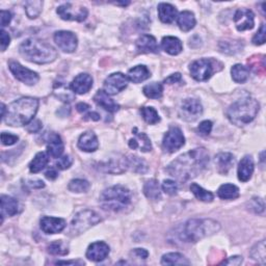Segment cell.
I'll return each instance as SVG.
<instances>
[{"label":"cell","mask_w":266,"mask_h":266,"mask_svg":"<svg viewBox=\"0 0 266 266\" xmlns=\"http://www.w3.org/2000/svg\"><path fill=\"white\" fill-rule=\"evenodd\" d=\"M19 140V137L17 135L11 134V133H6L2 132L1 133V143L4 146H12L15 145Z\"/></svg>","instance_id":"obj_51"},{"label":"cell","mask_w":266,"mask_h":266,"mask_svg":"<svg viewBox=\"0 0 266 266\" xmlns=\"http://www.w3.org/2000/svg\"><path fill=\"white\" fill-rule=\"evenodd\" d=\"M220 50L226 54H235L242 49L239 41H222L219 45Z\"/></svg>","instance_id":"obj_42"},{"label":"cell","mask_w":266,"mask_h":266,"mask_svg":"<svg viewBox=\"0 0 266 266\" xmlns=\"http://www.w3.org/2000/svg\"><path fill=\"white\" fill-rule=\"evenodd\" d=\"M54 42L61 50L67 53L74 52L78 44L76 36L73 33L67 31H61L55 33Z\"/></svg>","instance_id":"obj_14"},{"label":"cell","mask_w":266,"mask_h":266,"mask_svg":"<svg viewBox=\"0 0 266 266\" xmlns=\"http://www.w3.org/2000/svg\"><path fill=\"white\" fill-rule=\"evenodd\" d=\"M19 51L25 60L38 65L52 63L57 57V52L51 45L37 38L24 41L19 47Z\"/></svg>","instance_id":"obj_3"},{"label":"cell","mask_w":266,"mask_h":266,"mask_svg":"<svg viewBox=\"0 0 266 266\" xmlns=\"http://www.w3.org/2000/svg\"><path fill=\"white\" fill-rule=\"evenodd\" d=\"M162 190L170 195H175L178 191V185L173 180H164L162 183Z\"/></svg>","instance_id":"obj_48"},{"label":"cell","mask_w":266,"mask_h":266,"mask_svg":"<svg viewBox=\"0 0 266 266\" xmlns=\"http://www.w3.org/2000/svg\"><path fill=\"white\" fill-rule=\"evenodd\" d=\"M248 208H249V210H251L254 213L260 214V213L264 212V209H265L264 201L261 198H253L248 203Z\"/></svg>","instance_id":"obj_47"},{"label":"cell","mask_w":266,"mask_h":266,"mask_svg":"<svg viewBox=\"0 0 266 266\" xmlns=\"http://www.w3.org/2000/svg\"><path fill=\"white\" fill-rule=\"evenodd\" d=\"M94 100L98 105L110 113H115L119 111L120 108V106L117 105L112 98H110V95L106 94L102 90H99L96 93V95L94 96Z\"/></svg>","instance_id":"obj_25"},{"label":"cell","mask_w":266,"mask_h":266,"mask_svg":"<svg viewBox=\"0 0 266 266\" xmlns=\"http://www.w3.org/2000/svg\"><path fill=\"white\" fill-rule=\"evenodd\" d=\"M161 47L166 53L171 55L179 54L183 49L182 42L176 37H164L161 41Z\"/></svg>","instance_id":"obj_29"},{"label":"cell","mask_w":266,"mask_h":266,"mask_svg":"<svg viewBox=\"0 0 266 266\" xmlns=\"http://www.w3.org/2000/svg\"><path fill=\"white\" fill-rule=\"evenodd\" d=\"M1 216H14L19 212V202L12 196L1 195Z\"/></svg>","instance_id":"obj_27"},{"label":"cell","mask_w":266,"mask_h":266,"mask_svg":"<svg viewBox=\"0 0 266 266\" xmlns=\"http://www.w3.org/2000/svg\"><path fill=\"white\" fill-rule=\"evenodd\" d=\"M9 42H11V38H9V35L5 31H1V51H5L6 48L9 45Z\"/></svg>","instance_id":"obj_55"},{"label":"cell","mask_w":266,"mask_h":266,"mask_svg":"<svg viewBox=\"0 0 266 266\" xmlns=\"http://www.w3.org/2000/svg\"><path fill=\"white\" fill-rule=\"evenodd\" d=\"M136 48H137V50L142 53L158 52V45H157L156 38L150 35H144L137 38Z\"/></svg>","instance_id":"obj_21"},{"label":"cell","mask_w":266,"mask_h":266,"mask_svg":"<svg viewBox=\"0 0 266 266\" xmlns=\"http://www.w3.org/2000/svg\"><path fill=\"white\" fill-rule=\"evenodd\" d=\"M220 223L210 219H193L187 222L181 232V238L186 242L200 241L219 232Z\"/></svg>","instance_id":"obj_5"},{"label":"cell","mask_w":266,"mask_h":266,"mask_svg":"<svg viewBox=\"0 0 266 266\" xmlns=\"http://www.w3.org/2000/svg\"><path fill=\"white\" fill-rule=\"evenodd\" d=\"M133 134L134 137L129 141V147L131 149H141L143 152H150L152 150L151 141L146 133L139 132L137 128H134Z\"/></svg>","instance_id":"obj_19"},{"label":"cell","mask_w":266,"mask_h":266,"mask_svg":"<svg viewBox=\"0 0 266 266\" xmlns=\"http://www.w3.org/2000/svg\"><path fill=\"white\" fill-rule=\"evenodd\" d=\"M49 158L48 155L45 152H38L35 158L29 163V171L34 174H37L45 169V166L48 164Z\"/></svg>","instance_id":"obj_35"},{"label":"cell","mask_w":266,"mask_h":266,"mask_svg":"<svg viewBox=\"0 0 266 266\" xmlns=\"http://www.w3.org/2000/svg\"><path fill=\"white\" fill-rule=\"evenodd\" d=\"M242 262V257L240 256H233V257L229 258L228 260H225L222 262V264H230V265H239Z\"/></svg>","instance_id":"obj_57"},{"label":"cell","mask_w":266,"mask_h":266,"mask_svg":"<svg viewBox=\"0 0 266 266\" xmlns=\"http://www.w3.org/2000/svg\"><path fill=\"white\" fill-rule=\"evenodd\" d=\"M100 169L106 173L111 174H122L127 169V158L126 157H120V158H112L108 161H105L100 164Z\"/></svg>","instance_id":"obj_20"},{"label":"cell","mask_w":266,"mask_h":266,"mask_svg":"<svg viewBox=\"0 0 266 266\" xmlns=\"http://www.w3.org/2000/svg\"><path fill=\"white\" fill-rule=\"evenodd\" d=\"M100 222H101L100 216L98 215L95 211L82 210L80 212H78L77 214H75V216L72 220V223L70 225V230H69V233H70L71 236L80 235Z\"/></svg>","instance_id":"obj_7"},{"label":"cell","mask_w":266,"mask_h":266,"mask_svg":"<svg viewBox=\"0 0 266 266\" xmlns=\"http://www.w3.org/2000/svg\"><path fill=\"white\" fill-rule=\"evenodd\" d=\"M158 17L162 23L170 24L177 18V9L170 3H159Z\"/></svg>","instance_id":"obj_30"},{"label":"cell","mask_w":266,"mask_h":266,"mask_svg":"<svg viewBox=\"0 0 266 266\" xmlns=\"http://www.w3.org/2000/svg\"><path fill=\"white\" fill-rule=\"evenodd\" d=\"M208 162V152L204 148H196L172 161L166 167V172L177 180L185 182L200 175Z\"/></svg>","instance_id":"obj_1"},{"label":"cell","mask_w":266,"mask_h":266,"mask_svg":"<svg viewBox=\"0 0 266 266\" xmlns=\"http://www.w3.org/2000/svg\"><path fill=\"white\" fill-rule=\"evenodd\" d=\"M127 165H128V169H130L131 171H133L135 173L144 174L148 170L147 163L142 158H140V157H137V156H129V157H128V158H127Z\"/></svg>","instance_id":"obj_40"},{"label":"cell","mask_w":266,"mask_h":266,"mask_svg":"<svg viewBox=\"0 0 266 266\" xmlns=\"http://www.w3.org/2000/svg\"><path fill=\"white\" fill-rule=\"evenodd\" d=\"M56 264H65V265H69V264L76 265V264H79V265H83L84 262L83 261H80V260H77V261H57Z\"/></svg>","instance_id":"obj_63"},{"label":"cell","mask_w":266,"mask_h":266,"mask_svg":"<svg viewBox=\"0 0 266 266\" xmlns=\"http://www.w3.org/2000/svg\"><path fill=\"white\" fill-rule=\"evenodd\" d=\"M64 152V143L61 136L56 133H51L49 135L47 144V153L52 158H60Z\"/></svg>","instance_id":"obj_23"},{"label":"cell","mask_w":266,"mask_h":266,"mask_svg":"<svg viewBox=\"0 0 266 266\" xmlns=\"http://www.w3.org/2000/svg\"><path fill=\"white\" fill-rule=\"evenodd\" d=\"M24 5L27 17L31 19H36L42 12L43 1H40V0H31V1H26Z\"/></svg>","instance_id":"obj_41"},{"label":"cell","mask_w":266,"mask_h":266,"mask_svg":"<svg viewBox=\"0 0 266 266\" xmlns=\"http://www.w3.org/2000/svg\"><path fill=\"white\" fill-rule=\"evenodd\" d=\"M190 191L194 194V196L198 200L202 201V202H206L209 203L212 202L214 199V195L212 192L204 190L203 187H201L200 185H198L196 183H192L190 185Z\"/></svg>","instance_id":"obj_38"},{"label":"cell","mask_w":266,"mask_h":266,"mask_svg":"<svg viewBox=\"0 0 266 266\" xmlns=\"http://www.w3.org/2000/svg\"><path fill=\"white\" fill-rule=\"evenodd\" d=\"M38 101L36 98L23 97L6 107L4 121L13 127L25 126L31 123L38 112Z\"/></svg>","instance_id":"obj_2"},{"label":"cell","mask_w":266,"mask_h":266,"mask_svg":"<svg viewBox=\"0 0 266 266\" xmlns=\"http://www.w3.org/2000/svg\"><path fill=\"white\" fill-rule=\"evenodd\" d=\"M181 79H182L181 74H180V73H175V74H172L171 76H169V77H167V78H165L164 83H167V84H173V83H177V82H179Z\"/></svg>","instance_id":"obj_56"},{"label":"cell","mask_w":266,"mask_h":266,"mask_svg":"<svg viewBox=\"0 0 266 266\" xmlns=\"http://www.w3.org/2000/svg\"><path fill=\"white\" fill-rule=\"evenodd\" d=\"M251 258L261 264H265L266 262V252H265V241L261 240L256 243L251 250Z\"/></svg>","instance_id":"obj_39"},{"label":"cell","mask_w":266,"mask_h":266,"mask_svg":"<svg viewBox=\"0 0 266 266\" xmlns=\"http://www.w3.org/2000/svg\"><path fill=\"white\" fill-rule=\"evenodd\" d=\"M190 70L196 81H207L215 72L214 62L208 58H201L190 65Z\"/></svg>","instance_id":"obj_9"},{"label":"cell","mask_w":266,"mask_h":266,"mask_svg":"<svg viewBox=\"0 0 266 266\" xmlns=\"http://www.w3.org/2000/svg\"><path fill=\"white\" fill-rule=\"evenodd\" d=\"M144 193L149 200L159 201L161 199V191L158 181L155 179L147 181L144 185Z\"/></svg>","instance_id":"obj_31"},{"label":"cell","mask_w":266,"mask_h":266,"mask_svg":"<svg viewBox=\"0 0 266 266\" xmlns=\"http://www.w3.org/2000/svg\"><path fill=\"white\" fill-rule=\"evenodd\" d=\"M76 108H77V111L79 112V113H85V112L88 111V108H90V105H87L85 103H78L77 106H76Z\"/></svg>","instance_id":"obj_62"},{"label":"cell","mask_w":266,"mask_h":266,"mask_svg":"<svg viewBox=\"0 0 266 266\" xmlns=\"http://www.w3.org/2000/svg\"><path fill=\"white\" fill-rule=\"evenodd\" d=\"M130 190L122 185H114L105 190L99 199L102 208L107 211L120 212L131 204Z\"/></svg>","instance_id":"obj_6"},{"label":"cell","mask_w":266,"mask_h":266,"mask_svg":"<svg viewBox=\"0 0 266 266\" xmlns=\"http://www.w3.org/2000/svg\"><path fill=\"white\" fill-rule=\"evenodd\" d=\"M177 23H178V26L182 32H190L195 25L194 15L190 11L181 12L177 17Z\"/></svg>","instance_id":"obj_32"},{"label":"cell","mask_w":266,"mask_h":266,"mask_svg":"<svg viewBox=\"0 0 266 266\" xmlns=\"http://www.w3.org/2000/svg\"><path fill=\"white\" fill-rule=\"evenodd\" d=\"M185 144V137L178 127H171L170 130L164 134L162 147L163 149L169 152L174 153L178 151Z\"/></svg>","instance_id":"obj_10"},{"label":"cell","mask_w":266,"mask_h":266,"mask_svg":"<svg viewBox=\"0 0 266 266\" xmlns=\"http://www.w3.org/2000/svg\"><path fill=\"white\" fill-rule=\"evenodd\" d=\"M92 86H93V78L91 75H88L86 73H81L79 75H77L70 84L71 90L74 93L79 95L86 94L91 90Z\"/></svg>","instance_id":"obj_18"},{"label":"cell","mask_w":266,"mask_h":266,"mask_svg":"<svg viewBox=\"0 0 266 266\" xmlns=\"http://www.w3.org/2000/svg\"><path fill=\"white\" fill-rule=\"evenodd\" d=\"M73 163V160L70 156H63V157H60V158H58L57 162H56V167L58 170H67L69 169V167H70Z\"/></svg>","instance_id":"obj_50"},{"label":"cell","mask_w":266,"mask_h":266,"mask_svg":"<svg viewBox=\"0 0 266 266\" xmlns=\"http://www.w3.org/2000/svg\"><path fill=\"white\" fill-rule=\"evenodd\" d=\"M85 120H92V121H99L100 120V114H97L95 112L93 113H90V114H87L84 117Z\"/></svg>","instance_id":"obj_61"},{"label":"cell","mask_w":266,"mask_h":266,"mask_svg":"<svg viewBox=\"0 0 266 266\" xmlns=\"http://www.w3.org/2000/svg\"><path fill=\"white\" fill-rule=\"evenodd\" d=\"M162 265H190V262L179 253H169L162 256Z\"/></svg>","instance_id":"obj_34"},{"label":"cell","mask_w":266,"mask_h":266,"mask_svg":"<svg viewBox=\"0 0 266 266\" xmlns=\"http://www.w3.org/2000/svg\"><path fill=\"white\" fill-rule=\"evenodd\" d=\"M54 93L58 98H60L61 100L65 101V102H70L74 99V95L71 92V87H67L63 83L55 84Z\"/></svg>","instance_id":"obj_44"},{"label":"cell","mask_w":266,"mask_h":266,"mask_svg":"<svg viewBox=\"0 0 266 266\" xmlns=\"http://www.w3.org/2000/svg\"><path fill=\"white\" fill-rule=\"evenodd\" d=\"M41 229L46 234H56L62 232L66 228V221L60 218L44 216L41 222Z\"/></svg>","instance_id":"obj_17"},{"label":"cell","mask_w":266,"mask_h":266,"mask_svg":"<svg viewBox=\"0 0 266 266\" xmlns=\"http://www.w3.org/2000/svg\"><path fill=\"white\" fill-rule=\"evenodd\" d=\"M132 254L134 256H136L137 258H142V259H146L148 257V256H149V253H148L144 249H135V250H133Z\"/></svg>","instance_id":"obj_58"},{"label":"cell","mask_w":266,"mask_h":266,"mask_svg":"<svg viewBox=\"0 0 266 266\" xmlns=\"http://www.w3.org/2000/svg\"><path fill=\"white\" fill-rule=\"evenodd\" d=\"M98 147H99V142L93 131L84 132L78 140V148L84 152H95Z\"/></svg>","instance_id":"obj_22"},{"label":"cell","mask_w":266,"mask_h":266,"mask_svg":"<svg viewBox=\"0 0 266 266\" xmlns=\"http://www.w3.org/2000/svg\"><path fill=\"white\" fill-rule=\"evenodd\" d=\"M141 114L144 117V120L146 121V123L150 124V125L157 124L160 121L158 113H157L155 108H153V107H142Z\"/></svg>","instance_id":"obj_43"},{"label":"cell","mask_w":266,"mask_h":266,"mask_svg":"<svg viewBox=\"0 0 266 266\" xmlns=\"http://www.w3.org/2000/svg\"><path fill=\"white\" fill-rule=\"evenodd\" d=\"M235 158L231 153H220L215 157V164L218 166L219 173L227 175L234 165Z\"/></svg>","instance_id":"obj_26"},{"label":"cell","mask_w":266,"mask_h":266,"mask_svg":"<svg viewBox=\"0 0 266 266\" xmlns=\"http://www.w3.org/2000/svg\"><path fill=\"white\" fill-rule=\"evenodd\" d=\"M48 252L55 256H66L69 254L68 245L62 240H57L49 244Z\"/></svg>","instance_id":"obj_46"},{"label":"cell","mask_w":266,"mask_h":266,"mask_svg":"<svg viewBox=\"0 0 266 266\" xmlns=\"http://www.w3.org/2000/svg\"><path fill=\"white\" fill-rule=\"evenodd\" d=\"M231 74H232L233 80L236 83H244L246 80H248V78L250 76V71L246 67L240 64H237L232 67Z\"/></svg>","instance_id":"obj_36"},{"label":"cell","mask_w":266,"mask_h":266,"mask_svg":"<svg viewBox=\"0 0 266 266\" xmlns=\"http://www.w3.org/2000/svg\"><path fill=\"white\" fill-rule=\"evenodd\" d=\"M265 37H266V28L265 24H262L261 27L259 28V31L257 32L253 38V44L254 45H263L265 43Z\"/></svg>","instance_id":"obj_49"},{"label":"cell","mask_w":266,"mask_h":266,"mask_svg":"<svg viewBox=\"0 0 266 266\" xmlns=\"http://www.w3.org/2000/svg\"><path fill=\"white\" fill-rule=\"evenodd\" d=\"M211 130H212V122L211 121H203L198 127L199 133L203 136L209 135Z\"/></svg>","instance_id":"obj_52"},{"label":"cell","mask_w":266,"mask_h":266,"mask_svg":"<svg viewBox=\"0 0 266 266\" xmlns=\"http://www.w3.org/2000/svg\"><path fill=\"white\" fill-rule=\"evenodd\" d=\"M254 14L250 9L246 8H241L238 9L237 12L234 15V23L237 31L239 32H244V31H250L254 27L255 24V18Z\"/></svg>","instance_id":"obj_15"},{"label":"cell","mask_w":266,"mask_h":266,"mask_svg":"<svg viewBox=\"0 0 266 266\" xmlns=\"http://www.w3.org/2000/svg\"><path fill=\"white\" fill-rule=\"evenodd\" d=\"M238 179L242 182H246L251 179L254 173V160L252 156L246 155L240 160L238 165Z\"/></svg>","instance_id":"obj_24"},{"label":"cell","mask_w":266,"mask_h":266,"mask_svg":"<svg viewBox=\"0 0 266 266\" xmlns=\"http://www.w3.org/2000/svg\"><path fill=\"white\" fill-rule=\"evenodd\" d=\"M0 19H1V26L5 27L12 21V14L7 11H1V13H0Z\"/></svg>","instance_id":"obj_54"},{"label":"cell","mask_w":266,"mask_h":266,"mask_svg":"<svg viewBox=\"0 0 266 266\" xmlns=\"http://www.w3.org/2000/svg\"><path fill=\"white\" fill-rule=\"evenodd\" d=\"M27 185L31 187V189H43V187L45 186L42 180H31V181H28Z\"/></svg>","instance_id":"obj_59"},{"label":"cell","mask_w":266,"mask_h":266,"mask_svg":"<svg viewBox=\"0 0 266 266\" xmlns=\"http://www.w3.org/2000/svg\"><path fill=\"white\" fill-rule=\"evenodd\" d=\"M218 194L223 200H234L239 196V189L233 184H223L218 190Z\"/></svg>","instance_id":"obj_33"},{"label":"cell","mask_w":266,"mask_h":266,"mask_svg":"<svg viewBox=\"0 0 266 266\" xmlns=\"http://www.w3.org/2000/svg\"><path fill=\"white\" fill-rule=\"evenodd\" d=\"M8 67L15 78L27 85H35L38 81V79H40L38 73L29 70V69L23 67L21 64L17 62H11Z\"/></svg>","instance_id":"obj_12"},{"label":"cell","mask_w":266,"mask_h":266,"mask_svg":"<svg viewBox=\"0 0 266 266\" xmlns=\"http://www.w3.org/2000/svg\"><path fill=\"white\" fill-rule=\"evenodd\" d=\"M57 172L56 170H54L53 167H50V169H49L46 173H45V176H46V178L49 179V180H54L57 178Z\"/></svg>","instance_id":"obj_60"},{"label":"cell","mask_w":266,"mask_h":266,"mask_svg":"<svg viewBox=\"0 0 266 266\" xmlns=\"http://www.w3.org/2000/svg\"><path fill=\"white\" fill-rule=\"evenodd\" d=\"M203 114V106L198 99L193 98H187L183 100L179 114L184 121L193 122Z\"/></svg>","instance_id":"obj_11"},{"label":"cell","mask_w":266,"mask_h":266,"mask_svg":"<svg viewBox=\"0 0 266 266\" xmlns=\"http://www.w3.org/2000/svg\"><path fill=\"white\" fill-rule=\"evenodd\" d=\"M41 128H42V123L41 121H38V120H33L31 123H29L26 127V130L28 132H31V133H36V132H38L41 130Z\"/></svg>","instance_id":"obj_53"},{"label":"cell","mask_w":266,"mask_h":266,"mask_svg":"<svg viewBox=\"0 0 266 266\" xmlns=\"http://www.w3.org/2000/svg\"><path fill=\"white\" fill-rule=\"evenodd\" d=\"M68 189L72 192H77V193L86 192L88 189H90V183L83 179H73L70 181V183H69Z\"/></svg>","instance_id":"obj_45"},{"label":"cell","mask_w":266,"mask_h":266,"mask_svg":"<svg viewBox=\"0 0 266 266\" xmlns=\"http://www.w3.org/2000/svg\"><path fill=\"white\" fill-rule=\"evenodd\" d=\"M56 13L63 20L77 21V22L84 21L88 14L86 7L70 2L58 6Z\"/></svg>","instance_id":"obj_8"},{"label":"cell","mask_w":266,"mask_h":266,"mask_svg":"<svg viewBox=\"0 0 266 266\" xmlns=\"http://www.w3.org/2000/svg\"><path fill=\"white\" fill-rule=\"evenodd\" d=\"M259 102L251 96H246L236 100L227 111L229 121L236 126L250 124L259 112Z\"/></svg>","instance_id":"obj_4"},{"label":"cell","mask_w":266,"mask_h":266,"mask_svg":"<svg viewBox=\"0 0 266 266\" xmlns=\"http://www.w3.org/2000/svg\"><path fill=\"white\" fill-rule=\"evenodd\" d=\"M144 94L150 99H160L163 94V86L159 82H152L147 84L144 90Z\"/></svg>","instance_id":"obj_37"},{"label":"cell","mask_w":266,"mask_h":266,"mask_svg":"<svg viewBox=\"0 0 266 266\" xmlns=\"http://www.w3.org/2000/svg\"><path fill=\"white\" fill-rule=\"evenodd\" d=\"M110 254V246L103 241L92 243L86 251V258L94 262L103 261Z\"/></svg>","instance_id":"obj_16"},{"label":"cell","mask_w":266,"mask_h":266,"mask_svg":"<svg viewBox=\"0 0 266 266\" xmlns=\"http://www.w3.org/2000/svg\"><path fill=\"white\" fill-rule=\"evenodd\" d=\"M150 76H151L150 71L148 70V68L146 66L143 65L135 66L134 68L130 69L127 74L128 79L132 81L133 83H141L147 80L148 78H150Z\"/></svg>","instance_id":"obj_28"},{"label":"cell","mask_w":266,"mask_h":266,"mask_svg":"<svg viewBox=\"0 0 266 266\" xmlns=\"http://www.w3.org/2000/svg\"><path fill=\"white\" fill-rule=\"evenodd\" d=\"M127 84L128 78L123 73H113L104 81V92L108 95H116L125 90Z\"/></svg>","instance_id":"obj_13"}]
</instances>
